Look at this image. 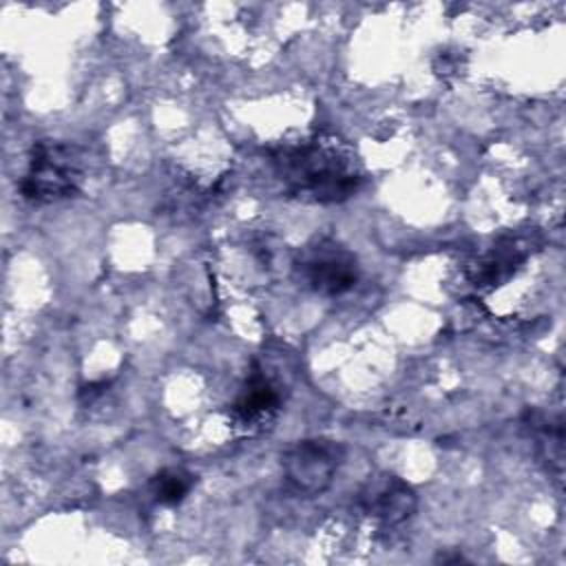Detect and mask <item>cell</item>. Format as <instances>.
Masks as SVG:
<instances>
[{"mask_svg": "<svg viewBox=\"0 0 566 566\" xmlns=\"http://www.w3.org/2000/svg\"><path fill=\"white\" fill-rule=\"evenodd\" d=\"M270 161L285 192L296 199L340 203L360 186L354 161L323 142L283 146L272 153Z\"/></svg>", "mask_w": 566, "mask_h": 566, "instance_id": "obj_1", "label": "cell"}, {"mask_svg": "<svg viewBox=\"0 0 566 566\" xmlns=\"http://www.w3.org/2000/svg\"><path fill=\"white\" fill-rule=\"evenodd\" d=\"M84 181V159L69 142L40 139L31 146L27 172L20 179V197L33 206L57 203L73 197Z\"/></svg>", "mask_w": 566, "mask_h": 566, "instance_id": "obj_2", "label": "cell"}, {"mask_svg": "<svg viewBox=\"0 0 566 566\" xmlns=\"http://www.w3.org/2000/svg\"><path fill=\"white\" fill-rule=\"evenodd\" d=\"M294 274L314 294L340 296L356 285L360 268L349 248L336 239L321 237L298 250Z\"/></svg>", "mask_w": 566, "mask_h": 566, "instance_id": "obj_3", "label": "cell"}, {"mask_svg": "<svg viewBox=\"0 0 566 566\" xmlns=\"http://www.w3.org/2000/svg\"><path fill=\"white\" fill-rule=\"evenodd\" d=\"M345 447L334 438H303L281 455L285 482L301 495H323L336 480L345 462Z\"/></svg>", "mask_w": 566, "mask_h": 566, "instance_id": "obj_4", "label": "cell"}, {"mask_svg": "<svg viewBox=\"0 0 566 566\" xmlns=\"http://www.w3.org/2000/svg\"><path fill=\"white\" fill-rule=\"evenodd\" d=\"M356 509L385 526H398L418 511V493L396 473L380 471L369 475L356 491Z\"/></svg>", "mask_w": 566, "mask_h": 566, "instance_id": "obj_5", "label": "cell"}, {"mask_svg": "<svg viewBox=\"0 0 566 566\" xmlns=\"http://www.w3.org/2000/svg\"><path fill=\"white\" fill-rule=\"evenodd\" d=\"M281 409V391L279 387L254 367L245 378L241 391L230 405V420L243 433H256L270 427Z\"/></svg>", "mask_w": 566, "mask_h": 566, "instance_id": "obj_6", "label": "cell"}, {"mask_svg": "<svg viewBox=\"0 0 566 566\" xmlns=\"http://www.w3.org/2000/svg\"><path fill=\"white\" fill-rule=\"evenodd\" d=\"M528 429L533 431L539 458L553 469L555 473L562 471L564 458V424L559 416H544V413H528Z\"/></svg>", "mask_w": 566, "mask_h": 566, "instance_id": "obj_7", "label": "cell"}, {"mask_svg": "<svg viewBox=\"0 0 566 566\" xmlns=\"http://www.w3.org/2000/svg\"><path fill=\"white\" fill-rule=\"evenodd\" d=\"M195 484H197V475L190 473L188 469L166 467L150 478L148 489L155 502L164 506H175L186 500V495L192 491Z\"/></svg>", "mask_w": 566, "mask_h": 566, "instance_id": "obj_8", "label": "cell"}, {"mask_svg": "<svg viewBox=\"0 0 566 566\" xmlns=\"http://www.w3.org/2000/svg\"><path fill=\"white\" fill-rule=\"evenodd\" d=\"M524 254H520V250L515 245H509V250L502 248H493V252H489L480 263H478V274L475 281L482 283H500L506 276H511V272L517 268V263H522Z\"/></svg>", "mask_w": 566, "mask_h": 566, "instance_id": "obj_9", "label": "cell"}]
</instances>
